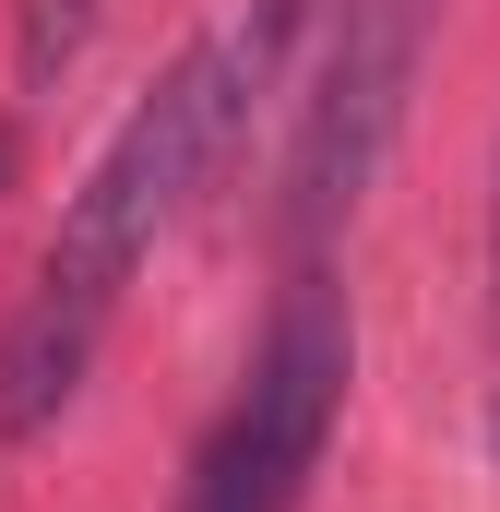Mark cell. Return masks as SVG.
<instances>
[{
  "label": "cell",
  "mask_w": 500,
  "mask_h": 512,
  "mask_svg": "<svg viewBox=\"0 0 500 512\" xmlns=\"http://www.w3.org/2000/svg\"><path fill=\"white\" fill-rule=\"evenodd\" d=\"M0 191H12V120H0Z\"/></svg>",
  "instance_id": "cell-7"
},
{
  "label": "cell",
  "mask_w": 500,
  "mask_h": 512,
  "mask_svg": "<svg viewBox=\"0 0 500 512\" xmlns=\"http://www.w3.org/2000/svg\"><path fill=\"white\" fill-rule=\"evenodd\" d=\"M429 24H441V0H334L322 72L298 96V143H286V179H274V227H286L298 262L370 203L381 155L405 131V96H417V60H429Z\"/></svg>",
  "instance_id": "cell-3"
},
{
  "label": "cell",
  "mask_w": 500,
  "mask_h": 512,
  "mask_svg": "<svg viewBox=\"0 0 500 512\" xmlns=\"http://www.w3.org/2000/svg\"><path fill=\"white\" fill-rule=\"evenodd\" d=\"M96 12H108V0H24V12H12V72H24V84H60V72L84 60Z\"/></svg>",
  "instance_id": "cell-4"
},
{
  "label": "cell",
  "mask_w": 500,
  "mask_h": 512,
  "mask_svg": "<svg viewBox=\"0 0 500 512\" xmlns=\"http://www.w3.org/2000/svg\"><path fill=\"white\" fill-rule=\"evenodd\" d=\"M310 12H322V0H262V12H250V72H274V60H286V48H298V24H310Z\"/></svg>",
  "instance_id": "cell-5"
},
{
  "label": "cell",
  "mask_w": 500,
  "mask_h": 512,
  "mask_svg": "<svg viewBox=\"0 0 500 512\" xmlns=\"http://www.w3.org/2000/svg\"><path fill=\"white\" fill-rule=\"evenodd\" d=\"M346 382H358V322H346V286L322 262L286 274L262 346H250L227 417L203 429L191 453V489L179 512H298L322 453H334V417H346Z\"/></svg>",
  "instance_id": "cell-2"
},
{
  "label": "cell",
  "mask_w": 500,
  "mask_h": 512,
  "mask_svg": "<svg viewBox=\"0 0 500 512\" xmlns=\"http://www.w3.org/2000/svg\"><path fill=\"white\" fill-rule=\"evenodd\" d=\"M250 84H262V72H250L239 36H191V48L120 108V131L96 143L84 191L60 203V227H48V251H36V286H24L12 322H0V441H48V429L72 417V393L96 382V358H108V334H120L131 274L155 262L167 215H179V203L203 191V167L227 155Z\"/></svg>",
  "instance_id": "cell-1"
},
{
  "label": "cell",
  "mask_w": 500,
  "mask_h": 512,
  "mask_svg": "<svg viewBox=\"0 0 500 512\" xmlns=\"http://www.w3.org/2000/svg\"><path fill=\"white\" fill-rule=\"evenodd\" d=\"M489 465H500V191H489Z\"/></svg>",
  "instance_id": "cell-6"
}]
</instances>
